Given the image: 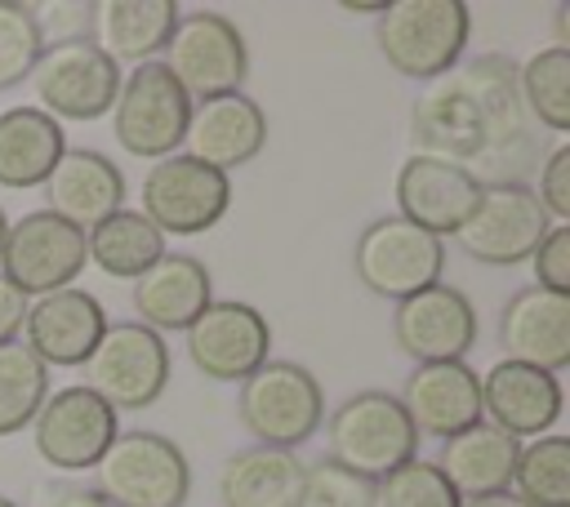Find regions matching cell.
<instances>
[{
	"label": "cell",
	"instance_id": "31",
	"mask_svg": "<svg viewBox=\"0 0 570 507\" xmlns=\"http://www.w3.org/2000/svg\"><path fill=\"white\" fill-rule=\"evenodd\" d=\"M508 489L530 507H570V440L539 436L521 445Z\"/></svg>",
	"mask_w": 570,
	"mask_h": 507
},
{
	"label": "cell",
	"instance_id": "12",
	"mask_svg": "<svg viewBox=\"0 0 570 507\" xmlns=\"http://www.w3.org/2000/svg\"><path fill=\"white\" fill-rule=\"evenodd\" d=\"M85 262H89L85 231L62 222L58 213L36 209V213H22L18 222H9V236L0 249V276L22 298L71 289L76 276L85 271Z\"/></svg>",
	"mask_w": 570,
	"mask_h": 507
},
{
	"label": "cell",
	"instance_id": "45",
	"mask_svg": "<svg viewBox=\"0 0 570 507\" xmlns=\"http://www.w3.org/2000/svg\"><path fill=\"white\" fill-rule=\"evenodd\" d=\"M0 507H22V503H13V498H4V494H0Z\"/></svg>",
	"mask_w": 570,
	"mask_h": 507
},
{
	"label": "cell",
	"instance_id": "14",
	"mask_svg": "<svg viewBox=\"0 0 570 507\" xmlns=\"http://www.w3.org/2000/svg\"><path fill=\"white\" fill-rule=\"evenodd\" d=\"M548 227H552V218L543 213L534 191L525 182H512V187H481V200H476L472 218L454 231V240L472 262L521 267V262H530V254L539 249Z\"/></svg>",
	"mask_w": 570,
	"mask_h": 507
},
{
	"label": "cell",
	"instance_id": "33",
	"mask_svg": "<svg viewBox=\"0 0 570 507\" xmlns=\"http://www.w3.org/2000/svg\"><path fill=\"white\" fill-rule=\"evenodd\" d=\"M45 49V31L36 18V4L0 0V93L22 84Z\"/></svg>",
	"mask_w": 570,
	"mask_h": 507
},
{
	"label": "cell",
	"instance_id": "20",
	"mask_svg": "<svg viewBox=\"0 0 570 507\" xmlns=\"http://www.w3.org/2000/svg\"><path fill=\"white\" fill-rule=\"evenodd\" d=\"M499 347L503 360L561 374L570 365V294L539 285L517 289L499 311Z\"/></svg>",
	"mask_w": 570,
	"mask_h": 507
},
{
	"label": "cell",
	"instance_id": "1",
	"mask_svg": "<svg viewBox=\"0 0 570 507\" xmlns=\"http://www.w3.org/2000/svg\"><path fill=\"white\" fill-rule=\"evenodd\" d=\"M414 156L463 169L476 187L525 182L543 160V129L530 120L517 62L481 53L423 84L410 107Z\"/></svg>",
	"mask_w": 570,
	"mask_h": 507
},
{
	"label": "cell",
	"instance_id": "4",
	"mask_svg": "<svg viewBox=\"0 0 570 507\" xmlns=\"http://www.w3.org/2000/svg\"><path fill=\"white\" fill-rule=\"evenodd\" d=\"M325 440H330V463L365 480H383L387 471L419 458L414 422L405 418L401 400L379 387L356 391L334 414H325Z\"/></svg>",
	"mask_w": 570,
	"mask_h": 507
},
{
	"label": "cell",
	"instance_id": "17",
	"mask_svg": "<svg viewBox=\"0 0 570 507\" xmlns=\"http://www.w3.org/2000/svg\"><path fill=\"white\" fill-rule=\"evenodd\" d=\"M566 409L561 378L521 360H494L490 374H481V418L512 440H539L552 436L557 418Z\"/></svg>",
	"mask_w": 570,
	"mask_h": 507
},
{
	"label": "cell",
	"instance_id": "42",
	"mask_svg": "<svg viewBox=\"0 0 570 507\" xmlns=\"http://www.w3.org/2000/svg\"><path fill=\"white\" fill-rule=\"evenodd\" d=\"M552 36H557L552 40L557 49H570V4H557L552 9Z\"/></svg>",
	"mask_w": 570,
	"mask_h": 507
},
{
	"label": "cell",
	"instance_id": "23",
	"mask_svg": "<svg viewBox=\"0 0 570 507\" xmlns=\"http://www.w3.org/2000/svg\"><path fill=\"white\" fill-rule=\"evenodd\" d=\"M263 142H267L263 107L249 93H223V98H209V102L191 107L183 151L227 173L236 165H249L263 151Z\"/></svg>",
	"mask_w": 570,
	"mask_h": 507
},
{
	"label": "cell",
	"instance_id": "27",
	"mask_svg": "<svg viewBox=\"0 0 570 507\" xmlns=\"http://www.w3.org/2000/svg\"><path fill=\"white\" fill-rule=\"evenodd\" d=\"M178 27L174 0H107L94 4V44L120 67L156 62Z\"/></svg>",
	"mask_w": 570,
	"mask_h": 507
},
{
	"label": "cell",
	"instance_id": "41",
	"mask_svg": "<svg viewBox=\"0 0 570 507\" xmlns=\"http://www.w3.org/2000/svg\"><path fill=\"white\" fill-rule=\"evenodd\" d=\"M459 507H530L525 498H517L512 489H499V494H481V498H463Z\"/></svg>",
	"mask_w": 570,
	"mask_h": 507
},
{
	"label": "cell",
	"instance_id": "9",
	"mask_svg": "<svg viewBox=\"0 0 570 507\" xmlns=\"http://www.w3.org/2000/svg\"><path fill=\"white\" fill-rule=\"evenodd\" d=\"M36 107L49 120H102L120 93V67L94 40H45L36 67Z\"/></svg>",
	"mask_w": 570,
	"mask_h": 507
},
{
	"label": "cell",
	"instance_id": "21",
	"mask_svg": "<svg viewBox=\"0 0 570 507\" xmlns=\"http://www.w3.org/2000/svg\"><path fill=\"white\" fill-rule=\"evenodd\" d=\"M396 400L419 436L450 440L472 422H481V374L468 360L414 365Z\"/></svg>",
	"mask_w": 570,
	"mask_h": 507
},
{
	"label": "cell",
	"instance_id": "44",
	"mask_svg": "<svg viewBox=\"0 0 570 507\" xmlns=\"http://www.w3.org/2000/svg\"><path fill=\"white\" fill-rule=\"evenodd\" d=\"M4 236H9V218H4V209H0V249H4Z\"/></svg>",
	"mask_w": 570,
	"mask_h": 507
},
{
	"label": "cell",
	"instance_id": "38",
	"mask_svg": "<svg viewBox=\"0 0 570 507\" xmlns=\"http://www.w3.org/2000/svg\"><path fill=\"white\" fill-rule=\"evenodd\" d=\"M36 18H40V31L53 40H94V4L89 0H53V4H36Z\"/></svg>",
	"mask_w": 570,
	"mask_h": 507
},
{
	"label": "cell",
	"instance_id": "6",
	"mask_svg": "<svg viewBox=\"0 0 570 507\" xmlns=\"http://www.w3.org/2000/svg\"><path fill=\"white\" fill-rule=\"evenodd\" d=\"M191 98L183 84L165 71V62H142L120 76V93L111 102V133L134 160H165L183 151L187 120H191Z\"/></svg>",
	"mask_w": 570,
	"mask_h": 507
},
{
	"label": "cell",
	"instance_id": "15",
	"mask_svg": "<svg viewBox=\"0 0 570 507\" xmlns=\"http://www.w3.org/2000/svg\"><path fill=\"white\" fill-rule=\"evenodd\" d=\"M392 342L414 365L468 360V351L476 347V307L463 289L436 280L392 302Z\"/></svg>",
	"mask_w": 570,
	"mask_h": 507
},
{
	"label": "cell",
	"instance_id": "39",
	"mask_svg": "<svg viewBox=\"0 0 570 507\" xmlns=\"http://www.w3.org/2000/svg\"><path fill=\"white\" fill-rule=\"evenodd\" d=\"M22 316H27V298L0 276V347L22 334Z\"/></svg>",
	"mask_w": 570,
	"mask_h": 507
},
{
	"label": "cell",
	"instance_id": "25",
	"mask_svg": "<svg viewBox=\"0 0 570 507\" xmlns=\"http://www.w3.org/2000/svg\"><path fill=\"white\" fill-rule=\"evenodd\" d=\"M307 463L294 449L245 445L232 449L218 467V503L223 507H298Z\"/></svg>",
	"mask_w": 570,
	"mask_h": 507
},
{
	"label": "cell",
	"instance_id": "8",
	"mask_svg": "<svg viewBox=\"0 0 570 507\" xmlns=\"http://www.w3.org/2000/svg\"><path fill=\"white\" fill-rule=\"evenodd\" d=\"M160 62L183 84V93L191 102L240 93V84L249 76V49H245L240 27L214 9L178 13V27H174Z\"/></svg>",
	"mask_w": 570,
	"mask_h": 507
},
{
	"label": "cell",
	"instance_id": "40",
	"mask_svg": "<svg viewBox=\"0 0 570 507\" xmlns=\"http://www.w3.org/2000/svg\"><path fill=\"white\" fill-rule=\"evenodd\" d=\"M45 507H111V503L94 485H58V489H49Z\"/></svg>",
	"mask_w": 570,
	"mask_h": 507
},
{
	"label": "cell",
	"instance_id": "19",
	"mask_svg": "<svg viewBox=\"0 0 570 507\" xmlns=\"http://www.w3.org/2000/svg\"><path fill=\"white\" fill-rule=\"evenodd\" d=\"M392 200H396V213L405 222H414V227H423L428 236L441 240V236H454L472 218V209L481 200V187L463 169L410 151L405 165L396 169Z\"/></svg>",
	"mask_w": 570,
	"mask_h": 507
},
{
	"label": "cell",
	"instance_id": "30",
	"mask_svg": "<svg viewBox=\"0 0 570 507\" xmlns=\"http://www.w3.org/2000/svg\"><path fill=\"white\" fill-rule=\"evenodd\" d=\"M517 80L530 120L561 138L570 129V49L548 44L530 53L525 62H517Z\"/></svg>",
	"mask_w": 570,
	"mask_h": 507
},
{
	"label": "cell",
	"instance_id": "32",
	"mask_svg": "<svg viewBox=\"0 0 570 507\" xmlns=\"http://www.w3.org/2000/svg\"><path fill=\"white\" fill-rule=\"evenodd\" d=\"M49 396V369L27 351V342L0 347V436H18L36 422Z\"/></svg>",
	"mask_w": 570,
	"mask_h": 507
},
{
	"label": "cell",
	"instance_id": "2",
	"mask_svg": "<svg viewBox=\"0 0 570 507\" xmlns=\"http://www.w3.org/2000/svg\"><path fill=\"white\" fill-rule=\"evenodd\" d=\"M472 9L463 0H392L374 18L383 62L405 80H436L463 62Z\"/></svg>",
	"mask_w": 570,
	"mask_h": 507
},
{
	"label": "cell",
	"instance_id": "24",
	"mask_svg": "<svg viewBox=\"0 0 570 507\" xmlns=\"http://www.w3.org/2000/svg\"><path fill=\"white\" fill-rule=\"evenodd\" d=\"M214 302V280L209 267L196 254H160L138 280H134V307L138 325L156 334H183L205 307Z\"/></svg>",
	"mask_w": 570,
	"mask_h": 507
},
{
	"label": "cell",
	"instance_id": "3",
	"mask_svg": "<svg viewBox=\"0 0 570 507\" xmlns=\"http://www.w3.org/2000/svg\"><path fill=\"white\" fill-rule=\"evenodd\" d=\"M236 409H240V427L254 436V445L298 449L325 422V391H321V378L307 365L267 356L240 382Z\"/></svg>",
	"mask_w": 570,
	"mask_h": 507
},
{
	"label": "cell",
	"instance_id": "13",
	"mask_svg": "<svg viewBox=\"0 0 570 507\" xmlns=\"http://www.w3.org/2000/svg\"><path fill=\"white\" fill-rule=\"evenodd\" d=\"M187 360L200 378L214 382H245L272 351V325L258 307L240 298H214L187 329H183Z\"/></svg>",
	"mask_w": 570,
	"mask_h": 507
},
{
	"label": "cell",
	"instance_id": "22",
	"mask_svg": "<svg viewBox=\"0 0 570 507\" xmlns=\"http://www.w3.org/2000/svg\"><path fill=\"white\" fill-rule=\"evenodd\" d=\"M125 173L116 160H107L94 147H67L62 160L53 165V173L45 178V209L58 213L62 222L89 231L98 227L107 213L125 209Z\"/></svg>",
	"mask_w": 570,
	"mask_h": 507
},
{
	"label": "cell",
	"instance_id": "11",
	"mask_svg": "<svg viewBox=\"0 0 570 507\" xmlns=\"http://www.w3.org/2000/svg\"><path fill=\"white\" fill-rule=\"evenodd\" d=\"M352 271L370 294H379L387 302H401V298L441 280L445 245L436 236H428L423 227L405 222L401 213H387V218H374L356 236Z\"/></svg>",
	"mask_w": 570,
	"mask_h": 507
},
{
	"label": "cell",
	"instance_id": "36",
	"mask_svg": "<svg viewBox=\"0 0 570 507\" xmlns=\"http://www.w3.org/2000/svg\"><path fill=\"white\" fill-rule=\"evenodd\" d=\"M530 191H534V200L543 205V213H548L552 222H570V142H566V138H557V142L543 151Z\"/></svg>",
	"mask_w": 570,
	"mask_h": 507
},
{
	"label": "cell",
	"instance_id": "16",
	"mask_svg": "<svg viewBox=\"0 0 570 507\" xmlns=\"http://www.w3.org/2000/svg\"><path fill=\"white\" fill-rule=\"evenodd\" d=\"M36 454L58 471H89L107 454V445L120 436L116 409L94 396L85 382L49 391L36 414Z\"/></svg>",
	"mask_w": 570,
	"mask_h": 507
},
{
	"label": "cell",
	"instance_id": "37",
	"mask_svg": "<svg viewBox=\"0 0 570 507\" xmlns=\"http://www.w3.org/2000/svg\"><path fill=\"white\" fill-rule=\"evenodd\" d=\"M534 262V285L552 294H570V222H552L539 249L530 254Z\"/></svg>",
	"mask_w": 570,
	"mask_h": 507
},
{
	"label": "cell",
	"instance_id": "26",
	"mask_svg": "<svg viewBox=\"0 0 570 507\" xmlns=\"http://www.w3.org/2000/svg\"><path fill=\"white\" fill-rule=\"evenodd\" d=\"M521 440H512L508 431L490 427L485 418L472 422L468 431L441 440L436 454V471L445 476V485L463 498H481V494H499L512 485V467H517Z\"/></svg>",
	"mask_w": 570,
	"mask_h": 507
},
{
	"label": "cell",
	"instance_id": "28",
	"mask_svg": "<svg viewBox=\"0 0 570 507\" xmlns=\"http://www.w3.org/2000/svg\"><path fill=\"white\" fill-rule=\"evenodd\" d=\"M62 151H67V133L40 107L0 111V187L4 191L45 187Z\"/></svg>",
	"mask_w": 570,
	"mask_h": 507
},
{
	"label": "cell",
	"instance_id": "10",
	"mask_svg": "<svg viewBox=\"0 0 570 507\" xmlns=\"http://www.w3.org/2000/svg\"><path fill=\"white\" fill-rule=\"evenodd\" d=\"M232 205V178L187 151H174L142 173V218L160 236H200L223 222Z\"/></svg>",
	"mask_w": 570,
	"mask_h": 507
},
{
	"label": "cell",
	"instance_id": "18",
	"mask_svg": "<svg viewBox=\"0 0 570 507\" xmlns=\"http://www.w3.org/2000/svg\"><path fill=\"white\" fill-rule=\"evenodd\" d=\"M107 329V307L89 289H53L40 298H27L22 316V342L27 351L49 369V365H85L89 351L98 347Z\"/></svg>",
	"mask_w": 570,
	"mask_h": 507
},
{
	"label": "cell",
	"instance_id": "43",
	"mask_svg": "<svg viewBox=\"0 0 570 507\" xmlns=\"http://www.w3.org/2000/svg\"><path fill=\"white\" fill-rule=\"evenodd\" d=\"M343 13H370V18H379V13H383V4H365V0H343Z\"/></svg>",
	"mask_w": 570,
	"mask_h": 507
},
{
	"label": "cell",
	"instance_id": "7",
	"mask_svg": "<svg viewBox=\"0 0 570 507\" xmlns=\"http://www.w3.org/2000/svg\"><path fill=\"white\" fill-rule=\"evenodd\" d=\"M85 369V387L94 396H102L116 414H138L147 405H156L169 387V347L156 329L138 325V320H116L102 329L98 347L89 351Z\"/></svg>",
	"mask_w": 570,
	"mask_h": 507
},
{
	"label": "cell",
	"instance_id": "29",
	"mask_svg": "<svg viewBox=\"0 0 570 507\" xmlns=\"http://www.w3.org/2000/svg\"><path fill=\"white\" fill-rule=\"evenodd\" d=\"M85 254L98 271L116 280H138L165 254V236L138 209H116L98 227L85 231Z\"/></svg>",
	"mask_w": 570,
	"mask_h": 507
},
{
	"label": "cell",
	"instance_id": "34",
	"mask_svg": "<svg viewBox=\"0 0 570 507\" xmlns=\"http://www.w3.org/2000/svg\"><path fill=\"white\" fill-rule=\"evenodd\" d=\"M374 507H459V494L445 485L432 458H410L374 480Z\"/></svg>",
	"mask_w": 570,
	"mask_h": 507
},
{
	"label": "cell",
	"instance_id": "5",
	"mask_svg": "<svg viewBox=\"0 0 570 507\" xmlns=\"http://www.w3.org/2000/svg\"><path fill=\"white\" fill-rule=\"evenodd\" d=\"M94 471L111 507H183L191 494V463L160 431H120Z\"/></svg>",
	"mask_w": 570,
	"mask_h": 507
},
{
	"label": "cell",
	"instance_id": "35",
	"mask_svg": "<svg viewBox=\"0 0 570 507\" xmlns=\"http://www.w3.org/2000/svg\"><path fill=\"white\" fill-rule=\"evenodd\" d=\"M298 507H374V480L321 458L303 471Z\"/></svg>",
	"mask_w": 570,
	"mask_h": 507
}]
</instances>
